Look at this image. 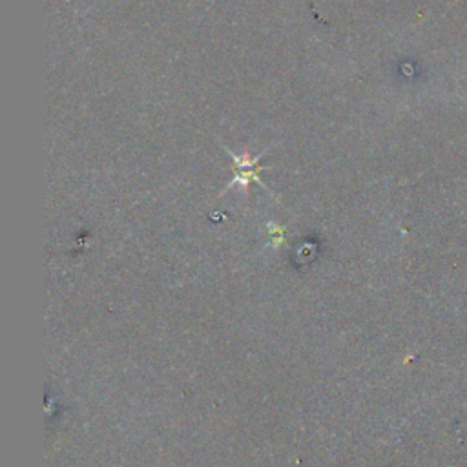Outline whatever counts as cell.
I'll return each mask as SVG.
<instances>
[{
  "label": "cell",
  "instance_id": "6da1fadb",
  "mask_svg": "<svg viewBox=\"0 0 467 467\" xmlns=\"http://www.w3.org/2000/svg\"><path fill=\"white\" fill-rule=\"evenodd\" d=\"M232 155V159H234V162H235V166H237V175L234 177V181H232V184L230 186H246L250 181H255V182H259V184H263V181L259 179V175H257V171L261 170V168H257V161L261 159V155L259 157H255V159H252L248 153H244L243 157H239V155H234V153H230Z\"/></svg>",
  "mask_w": 467,
  "mask_h": 467
}]
</instances>
